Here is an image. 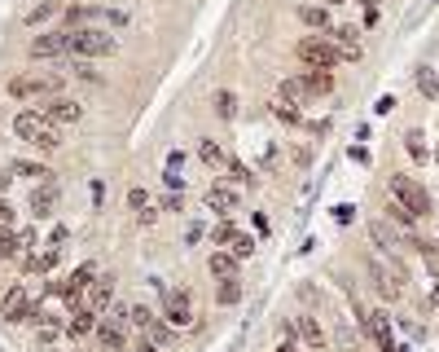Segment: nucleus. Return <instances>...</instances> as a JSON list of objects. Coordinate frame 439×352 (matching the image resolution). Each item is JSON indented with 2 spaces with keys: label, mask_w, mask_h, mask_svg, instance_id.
Listing matches in <instances>:
<instances>
[{
  "label": "nucleus",
  "mask_w": 439,
  "mask_h": 352,
  "mask_svg": "<svg viewBox=\"0 0 439 352\" xmlns=\"http://www.w3.org/2000/svg\"><path fill=\"white\" fill-rule=\"evenodd\" d=\"M58 9H62V0H44V5H36V9L27 14V27H40V22H48Z\"/></svg>",
  "instance_id": "33"
},
{
  "label": "nucleus",
  "mask_w": 439,
  "mask_h": 352,
  "mask_svg": "<svg viewBox=\"0 0 439 352\" xmlns=\"http://www.w3.org/2000/svg\"><path fill=\"white\" fill-rule=\"evenodd\" d=\"M391 198L404 207V212H413V216H430L435 212V203H430V194H426V185H418L413 176H391Z\"/></svg>",
  "instance_id": "5"
},
{
  "label": "nucleus",
  "mask_w": 439,
  "mask_h": 352,
  "mask_svg": "<svg viewBox=\"0 0 439 352\" xmlns=\"http://www.w3.org/2000/svg\"><path fill=\"white\" fill-rule=\"evenodd\" d=\"M92 278H97V269H92V264H80V269L70 273V278H62V299H66L70 309H80V304H84V295H88Z\"/></svg>",
  "instance_id": "9"
},
{
  "label": "nucleus",
  "mask_w": 439,
  "mask_h": 352,
  "mask_svg": "<svg viewBox=\"0 0 439 352\" xmlns=\"http://www.w3.org/2000/svg\"><path fill=\"white\" fill-rule=\"evenodd\" d=\"M27 309H31V295H27V286H14L5 299H0V317H5V321H22V317H27Z\"/></svg>",
  "instance_id": "16"
},
{
  "label": "nucleus",
  "mask_w": 439,
  "mask_h": 352,
  "mask_svg": "<svg viewBox=\"0 0 439 352\" xmlns=\"http://www.w3.org/2000/svg\"><path fill=\"white\" fill-rule=\"evenodd\" d=\"M9 181H14V176H9V167H0V194L9 190Z\"/></svg>",
  "instance_id": "49"
},
{
  "label": "nucleus",
  "mask_w": 439,
  "mask_h": 352,
  "mask_svg": "<svg viewBox=\"0 0 439 352\" xmlns=\"http://www.w3.org/2000/svg\"><path fill=\"white\" fill-rule=\"evenodd\" d=\"M145 335L159 343V348H176V326H171V321H159V317H154V321L145 326Z\"/></svg>",
  "instance_id": "26"
},
{
  "label": "nucleus",
  "mask_w": 439,
  "mask_h": 352,
  "mask_svg": "<svg viewBox=\"0 0 439 352\" xmlns=\"http://www.w3.org/2000/svg\"><path fill=\"white\" fill-rule=\"evenodd\" d=\"M167 167L180 172V167H185V155H180V150H171V155H167Z\"/></svg>",
  "instance_id": "47"
},
{
  "label": "nucleus",
  "mask_w": 439,
  "mask_h": 352,
  "mask_svg": "<svg viewBox=\"0 0 439 352\" xmlns=\"http://www.w3.org/2000/svg\"><path fill=\"white\" fill-rule=\"evenodd\" d=\"M14 137H18V141H27V145H36V150H44V155L62 145L58 123H48L40 110H18V115H14Z\"/></svg>",
  "instance_id": "1"
},
{
  "label": "nucleus",
  "mask_w": 439,
  "mask_h": 352,
  "mask_svg": "<svg viewBox=\"0 0 439 352\" xmlns=\"http://www.w3.org/2000/svg\"><path fill=\"white\" fill-rule=\"evenodd\" d=\"M396 352H413V348H408V343H396Z\"/></svg>",
  "instance_id": "54"
},
{
  "label": "nucleus",
  "mask_w": 439,
  "mask_h": 352,
  "mask_svg": "<svg viewBox=\"0 0 439 352\" xmlns=\"http://www.w3.org/2000/svg\"><path fill=\"white\" fill-rule=\"evenodd\" d=\"M233 256H238V260L255 256V238H250V234H238V238H233Z\"/></svg>",
  "instance_id": "40"
},
{
  "label": "nucleus",
  "mask_w": 439,
  "mask_h": 352,
  "mask_svg": "<svg viewBox=\"0 0 439 352\" xmlns=\"http://www.w3.org/2000/svg\"><path fill=\"white\" fill-rule=\"evenodd\" d=\"M132 352H167V348H159V343H154V339H149V335H145V339H141V343H137V348H132Z\"/></svg>",
  "instance_id": "46"
},
{
  "label": "nucleus",
  "mask_w": 439,
  "mask_h": 352,
  "mask_svg": "<svg viewBox=\"0 0 439 352\" xmlns=\"http://www.w3.org/2000/svg\"><path fill=\"white\" fill-rule=\"evenodd\" d=\"M404 150L413 155V163H430V145H426V133H422V128H408V133H404Z\"/></svg>",
  "instance_id": "24"
},
{
  "label": "nucleus",
  "mask_w": 439,
  "mask_h": 352,
  "mask_svg": "<svg viewBox=\"0 0 439 352\" xmlns=\"http://www.w3.org/2000/svg\"><path fill=\"white\" fill-rule=\"evenodd\" d=\"M334 220H339V224H351V220H356V207H351V203H339V207H334Z\"/></svg>",
  "instance_id": "41"
},
{
  "label": "nucleus",
  "mask_w": 439,
  "mask_h": 352,
  "mask_svg": "<svg viewBox=\"0 0 439 352\" xmlns=\"http://www.w3.org/2000/svg\"><path fill=\"white\" fill-rule=\"evenodd\" d=\"M194 313H189V295L185 291H171V286H163V321H171L176 331L185 326Z\"/></svg>",
  "instance_id": "12"
},
{
  "label": "nucleus",
  "mask_w": 439,
  "mask_h": 352,
  "mask_svg": "<svg viewBox=\"0 0 439 352\" xmlns=\"http://www.w3.org/2000/svg\"><path fill=\"white\" fill-rule=\"evenodd\" d=\"M360 331H365L374 343H378V352H396V335H391V317H386L382 309L378 313H365L360 317Z\"/></svg>",
  "instance_id": "6"
},
{
  "label": "nucleus",
  "mask_w": 439,
  "mask_h": 352,
  "mask_svg": "<svg viewBox=\"0 0 439 352\" xmlns=\"http://www.w3.org/2000/svg\"><path fill=\"white\" fill-rule=\"evenodd\" d=\"M430 304H435V309H439V282H435V286H430Z\"/></svg>",
  "instance_id": "51"
},
{
  "label": "nucleus",
  "mask_w": 439,
  "mask_h": 352,
  "mask_svg": "<svg viewBox=\"0 0 439 352\" xmlns=\"http://www.w3.org/2000/svg\"><path fill=\"white\" fill-rule=\"evenodd\" d=\"M299 22H303V27H312V31H329L334 27V18H329L325 5H299Z\"/></svg>",
  "instance_id": "22"
},
{
  "label": "nucleus",
  "mask_w": 439,
  "mask_h": 352,
  "mask_svg": "<svg viewBox=\"0 0 439 352\" xmlns=\"http://www.w3.org/2000/svg\"><path fill=\"white\" fill-rule=\"evenodd\" d=\"M351 159H356L360 167H369V163H374V155H369V150H365V145H351Z\"/></svg>",
  "instance_id": "44"
},
{
  "label": "nucleus",
  "mask_w": 439,
  "mask_h": 352,
  "mask_svg": "<svg viewBox=\"0 0 439 352\" xmlns=\"http://www.w3.org/2000/svg\"><path fill=\"white\" fill-rule=\"evenodd\" d=\"M58 256H62V247H48V251H36V256H27L22 264H27L31 273H48V269L58 264Z\"/></svg>",
  "instance_id": "27"
},
{
  "label": "nucleus",
  "mask_w": 439,
  "mask_h": 352,
  "mask_svg": "<svg viewBox=\"0 0 439 352\" xmlns=\"http://www.w3.org/2000/svg\"><path fill=\"white\" fill-rule=\"evenodd\" d=\"M58 198H62V194H58V181H40V185L31 190V203H27V207H31L36 220H48V216L58 212Z\"/></svg>",
  "instance_id": "11"
},
{
  "label": "nucleus",
  "mask_w": 439,
  "mask_h": 352,
  "mask_svg": "<svg viewBox=\"0 0 439 352\" xmlns=\"http://www.w3.org/2000/svg\"><path fill=\"white\" fill-rule=\"evenodd\" d=\"M149 321H154V313H149L145 304H132V309H127V326H137V331H145Z\"/></svg>",
  "instance_id": "37"
},
{
  "label": "nucleus",
  "mask_w": 439,
  "mask_h": 352,
  "mask_svg": "<svg viewBox=\"0 0 439 352\" xmlns=\"http://www.w3.org/2000/svg\"><path fill=\"white\" fill-rule=\"evenodd\" d=\"M119 48V40L101 27H84V31H70V53L84 58V62H97V58H110Z\"/></svg>",
  "instance_id": "4"
},
{
  "label": "nucleus",
  "mask_w": 439,
  "mask_h": 352,
  "mask_svg": "<svg viewBox=\"0 0 439 352\" xmlns=\"http://www.w3.org/2000/svg\"><path fill=\"white\" fill-rule=\"evenodd\" d=\"M163 181H167V190H171V194H180V190H185V176H180V172H171V167L163 172Z\"/></svg>",
  "instance_id": "42"
},
{
  "label": "nucleus",
  "mask_w": 439,
  "mask_h": 352,
  "mask_svg": "<svg viewBox=\"0 0 439 352\" xmlns=\"http://www.w3.org/2000/svg\"><path fill=\"white\" fill-rule=\"evenodd\" d=\"M211 238H216V247H233V238H238V224H216V229H211Z\"/></svg>",
  "instance_id": "39"
},
{
  "label": "nucleus",
  "mask_w": 439,
  "mask_h": 352,
  "mask_svg": "<svg viewBox=\"0 0 439 352\" xmlns=\"http://www.w3.org/2000/svg\"><path fill=\"white\" fill-rule=\"evenodd\" d=\"M97 339L106 352H127V321H115V317H101L97 321Z\"/></svg>",
  "instance_id": "13"
},
{
  "label": "nucleus",
  "mask_w": 439,
  "mask_h": 352,
  "mask_svg": "<svg viewBox=\"0 0 439 352\" xmlns=\"http://www.w3.org/2000/svg\"><path fill=\"white\" fill-rule=\"evenodd\" d=\"M216 115H220V119H233V115H238V97L228 93V88L216 93Z\"/></svg>",
  "instance_id": "34"
},
{
  "label": "nucleus",
  "mask_w": 439,
  "mask_h": 352,
  "mask_svg": "<svg viewBox=\"0 0 439 352\" xmlns=\"http://www.w3.org/2000/svg\"><path fill=\"white\" fill-rule=\"evenodd\" d=\"M273 119H281V123H290V128H299V123H303V110H299L295 102H281V97H277V102H273Z\"/></svg>",
  "instance_id": "30"
},
{
  "label": "nucleus",
  "mask_w": 439,
  "mask_h": 352,
  "mask_svg": "<svg viewBox=\"0 0 439 352\" xmlns=\"http://www.w3.org/2000/svg\"><path fill=\"white\" fill-rule=\"evenodd\" d=\"M325 36L343 48V62H360V27H329Z\"/></svg>",
  "instance_id": "17"
},
{
  "label": "nucleus",
  "mask_w": 439,
  "mask_h": 352,
  "mask_svg": "<svg viewBox=\"0 0 439 352\" xmlns=\"http://www.w3.org/2000/svg\"><path fill=\"white\" fill-rule=\"evenodd\" d=\"M374 110H378V115H391V110H396V97H391V93H382Z\"/></svg>",
  "instance_id": "43"
},
{
  "label": "nucleus",
  "mask_w": 439,
  "mask_h": 352,
  "mask_svg": "<svg viewBox=\"0 0 439 352\" xmlns=\"http://www.w3.org/2000/svg\"><path fill=\"white\" fill-rule=\"evenodd\" d=\"M369 238L386 251V256H400V234H396L391 220H369Z\"/></svg>",
  "instance_id": "18"
},
{
  "label": "nucleus",
  "mask_w": 439,
  "mask_h": 352,
  "mask_svg": "<svg viewBox=\"0 0 439 352\" xmlns=\"http://www.w3.org/2000/svg\"><path fill=\"white\" fill-rule=\"evenodd\" d=\"M198 155H202V163H206V167H216V172H224V167H228V155H224L216 141H202V145H198Z\"/></svg>",
  "instance_id": "28"
},
{
  "label": "nucleus",
  "mask_w": 439,
  "mask_h": 352,
  "mask_svg": "<svg viewBox=\"0 0 439 352\" xmlns=\"http://www.w3.org/2000/svg\"><path fill=\"white\" fill-rule=\"evenodd\" d=\"M277 352H299V348H295V339H281V343H277Z\"/></svg>",
  "instance_id": "50"
},
{
  "label": "nucleus",
  "mask_w": 439,
  "mask_h": 352,
  "mask_svg": "<svg viewBox=\"0 0 439 352\" xmlns=\"http://www.w3.org/2000/svg\"><path fill=\"white\" fill-rule=\"evenodd\" d=\"M224 172H233V181H238V185H255V181H260V176H255L246 163H238V159H228V167H224Z\"/></svg>",
  "instance_id": "35"
},
{
  "label": "nucleus",
  "mask_w": 439,
  "mask_h": 352,
  "mask_svg": "<svg viewBox=\"0 0 439 352\" xmlns=\"http://www.w3.org/2000/svg\"><path fill=\"white\" fill-rule=\"evenodd\" d=\"M0 224H14V207L5 203V198H0Z\"/></svg>",
  "instance_id": "48"
},
{
  "label": "nucleus",
  "mask_w": 439,
  "mask_h": 352,
  "mask_svg": "<svg viewBox=\"0 0 439 352\" xmlns=\"http://www.w3.org/2000/svg\"><path fill=\"white\" fill-rule=\"evenodd\" d=\"M299 80H303L307 93H312V102H317V97H325V93H334V71H303Z\"/></svg>",
  "instance_id": "21"
},
{
  "label": "nucleus",
  "mask_w": 439,
  "mask_h": 352,
  "mask_svg": "<svg viewBox=\"0 0 439 352\" xmlns=\"http://www.w3.org/2000/svg\"><path fill=\"white\" fill-rule=\"evenodd\" d=\"M84 304H88L92 313H106V309L115 304V278H106V273H97V278H92V286H88V295H84Z\"/></svg>",
  "instance_id": "14"
},
{
  "label": "nucleus",
  "mask_w": 439,
  "mask_h": 352,
  "mask_svg": "<svg viewBox=\"0 0 439 352\" xmlns=\"http://www.w3.org/2000/svg\"><path fill=\"white\" fill-rule=\"evenodd\" d=\"M238 203H242L238 190H228V185H220V181L206 190V207H211V212H238Z\"/></svg>",
  "instance_id": "20"
},
{
  "label": "nucleus",
  "mask_w": 439,
  "mask_h": 352,
  "mask_svg": "<svg viewBox=\"0 0 439 352\" xmlns=\"http://www.w3.org/2000/svg\"><path fill=\"white\" fill-rule=\"evenodd\" d=\"M40 115L48 119V123H80L84 119V106L75 102V97H48V102H40Z\"/></svg>",
  "instance_id": "7"
},
{
  "label": "nucleus",
  "mask_w": 439,
  "mask_h": 352,
  "mask_svg": "<svg viewBox=\"0 0 439 352\" xmlns=\"http://www.w3.org/2000/svg\"><path fill=\"white\" fill-rule=\"evenodd\" d=\"M27 53L31 58H62V53H70V31H44V36H36L27 44Z\"/></svg>",
  "instance_id": "10"
},
{
  "label": "nucleus",
  "mask_w": 439,
  "mask_h": 352,
  "mask_svg": "<svg viewBox=\"0 0 439 352\" xmlns=\"http://www.w3.org/2000/svg\"><path fill=\"white\" fill-rule=\"evenodd\" d=\"M295 58L307 66V71H334L343 62V48L334 44L329 36H303L299 44H295Z\"/></svg>",
  "instance_id": "2"
},
{
  "label": "nucleus",
  "mask_w": 439,
  "mask_h": 352,
  "mask_svg": "<svg viewBox=\"0 0 439 352\" xmlns=\"http://www.w3.org/2000/svg\"><path fill=\"white\" fill-rule=\"evenodd\" d=\"M369 278H374V286H378L382 299H400L404 295V269H386V264L369 260Z\"/></svg>",
  "instance_id": "8"
},
{
  "label": "nucleus",
  "mask_w": 439,
  "mask_h": 352,
  "mask_svg": "<svg viewBox=\"0 0 439 352\" xmlns=\"http://www.w3.org/2000/svg\"><path fill=\"white\" fill-rule=\"evenodd\" d=\"M58 93H62V75H53V71H36V75L9 80V97H18V102H48Z\"/></svg>",
  "instance_id": "3"
},
{
  "label": "nucleus",
  "mask_w": 439,
  "mask_h": 352,
  "mask_svg": "<svg viewBox=\"0 0 439 352\" xmlns=\"http://www.w3.org/2000/svg\"><path fill=\"white\" fill-rule=\"evenodd\" d=\"M295 335H299L307 348H312V352L325 348V326H321L317 317H299V321H295Z\"/></svg>",
  "instance_id": "19"
},
{
  "label": "nucleus",
  "mask_w": 439,
  "mask_h": 352,
  "mask_svg": "<svg viewBox=\"0 0 439 352\" xmlns=\"http://www.w3.org/2000/svg\"><path fill=\"white\" fill-rule=\"evenodd\" d=\"M14 256H22L18 229H14V224H0V260H14Z\"/></svg>",
  "instance_id": "29"
},
{
  "label": "nucleus",
  "mask_w": 439,
  "mask_h": 352,
  "mask_svg": "<svg viewBox=\"0 0 439 352\" xmlns=\"http://www.w3.org/2000/svg\"><path fill=\"white\" fill-rule=\"evenodd\" d=\"M66 71H70V75H80V80H88V84H101V75H97V71H92V62H84V58H75Z\"/></svg>",
  "instance_id": "36"
},
{
  "label": "nucleus",
  "mask_w": 439,
  "mask_h": 352,
  "mask_svg": "<svg viewBox=\"0 0 439 352\" xmlns=\"http://www.w3.org/2000/svg\"><path fill=\"white\" fill-rule=\"evenodd\" d=\"M413 80H418V93L426 97V102L439 106V75H435L430 66H418V71H413Z\"/></svg>",
  "instance_id": "23"
},
{
  "label": "nucleus",
  "mask_w": 439,
  "mask_h": 352,
  "mask_svg": "<svg viewBox=\"0 0 439 352\" xmlns=\"http://www.w3.org/2000/svg\"><path fill=\"white\" fill-rule=\"evenodd\" d=\"M163 207H167V212H180V207H185V194H167Z\"/></svg>",
  "instance_id": "45"
},
{
  "label": "nucleus",
  "mask_w": 439,
  "mask_h": 352,
  "mask_svg": "<svg viewBox=\"0 0 439 352\" xmlns=\"http://www.w3.org/2000/svg\"><path fill=\"white\" fill-rule=\"evenodd\" d=\"M9 172H18V176H36V181H53V172H48V167L27 163V159H14V163H9Z\"/></svg>",
  "instance_id": "31"
},
{
  "label": "nucleus",
  "mask_w": 439,
  "mask_h": 352,
  "mask_svg": "<svg viewBox=\"0 0 439 352\" xmlns=\"http://www.w3.org/2000/svg\"><path fill=\"white\" fill-rule=\"evenodd\" d=\"M97 321H101V313H92L88 304H80V309H70V317H66V335L70 339H84V335L97 331Z\"/></svg>",
  "instance_id": "15"
},
{
  "label": "nucleus",
  "mask_w": 439,
  "mask_h": 352,
  "mask_svg": "<svg viewBox=\"0 0 439 352\" xmlns=\"http://www.w3.org/2000/svg\"><path fill=\"white\" fill-rule=\"evenodd\" d=\"M360 5H365V9H378V5H382V0H360Z\"/></svg>",
  "instance_id": "52"
},
{
  "label": "nucleus",
  "mask_w": 439,
  "mask_h": 352,
  "mask_svg": "<svg viewBox=\"0 0 439 352\" xmlns=\"http://www.w3.org/2000/svg\"><path fill=\"white\" fill-rule=\"evenodd\" d=\"M242 295H246V291H242V278H224V282H220V291H216L220 304H238Z\"/></svg>",
  "instance_id": "32"
},
{
  "label": "nucleus",
  "mask_w": 439,
  "mask_h": 352,
  "mask_svg": "<svg viewBox=\"0 0 439 352\" xmlns=\"http://www.w3.org/2000/svg\"><path fill=\"white\" fill-rule=\"evenodd\" d=\"M206 269H211L220 282H224V278H238V256H233V251H216V256L206 260Z\"/></svg>",
  "instance_id": "25"
},
{
  "label": "nucleus",
  "mask_w": 439,
  "mask_h": 352,
  "mask_svg": "<svg viewBox=\"0 0 439 352\" xmlns=\"http://www.w3.org/2000/svg\"><path fill=\"white\" fill-rule=\"evenodd\" d=\"M127 207L132 212H154V198L145 190H127Z\"/></svg>",
  "instance_id": "38"
},
{
  "label": "nucleus",
  "mask_w": 439,
  "mask_h": 352,
  "mask_svg": "<svg viewBox=\"0 0 439 352\" xmlns=\"http://www.w3.org/2000/svg\"><path fill=\"white\" fill-rule=\"evenodd\" d=\"M430 5H435V0H430Z\"/></svg>",
  "instance_id": "55"
},
{
  "label": "nucleus",
  "mask_w": 439,
  "mask_h": 352,
  "mask_svg": "<svg viewBox=\"0 0 439 352\" xmlns=\"http://www.w3.org/2000/svg\"><path fill=\"white\" fill-rule=\"evenodd\" d=\"M321 5H325V9H334V5H343V0H321Z\"/></svg>",
  "instance_id": "53"
}]
</instances>
